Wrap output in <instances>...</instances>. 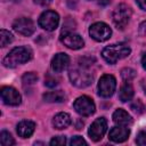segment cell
I'll return each mask as SVG.
<instances>
[{"label": "cell", "instance_id": "obj_1", "mask_svg": "<svg viewBox=\"0 0 146 146\" xmlns=\"http://www.w3.org/2000/svg\"><path fill=\"white\" fill-rule=\"evenodd\" d=\"M92 62H95L91 57H83L80 58L75 66H73L68 76L73 86L78 88H87L94 81V72L91 70Z\"/></svg>", "mask_w": 146, "mask_h": 146}, {"label": "cell", "instance_id": "obj_2", "mask_svg": "<svg viewBox=\"0 0 146 146\" xmlns=\"http://www.w3.org/2000/svg\"><path fill=\"white\" fill-rule=\"evenodd\" d=\"M32 55H33V52L30 48L23 47V46L16 47L7 54V56L3 58L2 63H3V66H6L8 68H14V67H17L18 65L25 64L29 60H31Z\"/></svg>", "mask_w": 146, "mask_h": 146}, {"label": "cell", "instance_id": "obj_3", "mask_svg": "<svg viewBox=\"0 0 146 146\" xmlns=\"http://www.w3.org/2000/svg\"><path fill=\"white\" fill-rule=\"evenodd\" d=\"M130 52H131V49L128 44L114 43L105 47L102 51V56L108 64H115L117 60L128 57Z\"/></svg>", "mask_w": 146, "mask_h": 146}, {"label": "cell", "instance_id": "obj_4", "mask_svg": "<svg viewBox=\"0 0 146 146\" xmlns=\"http://www.w3.org/2000/svg\"><path fill=\"white\" fill-rule=\"evenodd\" d=\"M131 15H132L131 8L128 5H125V3L117 5L112 13V19H113L114 25L119 30H124L125 26L128 25V23L130 22Z\"/></svg>", "mask_w": 146, "mask_h": 146}, {"label": "cell", "instance_id": "obj_5", "mask_svg": "<svg viewBox=\"0 0 146 146\" xmlns=\"http://www.w3.org/2000/svg\"><path fill=\"white\" fill-rule=\"evenodd\" d=\"M73 108L81 116H90L96 112V105L94 100L86 95L80 96L74 100Z\"/></svg>", "mask_w": 146, "mask_h": 146}, {"label": "cell", "instance_id": "obj_6", "mask_svg": "<svg viewBox=\"0 0 146 146\" xmlns=\"http://www.w3.org/2000/svg\"><path fill=\"white\" fill-rule=\"evenodd\" d=\"M98 95L104 98L111 97L116 89V79L112 74H104L98 81Z\"/></svg>", "mask_w": 146, "mask_h": 146}, {"label": "cell", "instance_id": "obj_7", "mask_svg": "<svg viewBox=\"0 0 146 146\" xmlns=\"http://www.w3.org/2000/svg\"><path fill=\"white\" fill-rule=\"evenodd\" d=\"M89 34L90 36L98 42H104L108 40L112 35L111 27L104 23V22H96L89 27Z\"/></svg>", "mask_w": 146, "mask_h": 146}, {"label": "cell", "instance_id": "obj_8", "mask_svg": "<svg viewBox=\"0 0 146 146\" xmlns=\"http://www.w3.org/2000/svg\"><path fill=\"white\" fill-rule=\"evenodd\" d=\"M38 24L43 30L52 32L57 29L59 24V15L54 10H46L40 15L38 19Z\"/></svg>", "mask_w": 146, "mask_h": 146}, {"label": "cell", "instance_id": "obj_9", "mask_svg": "<svg viewBox=\"0 0 146 146\" xmlns=\"http://www.w3.org/2000/svg\"><path fill=\"white\" fill-rule=\"evenodd\" d=\"M13 29L21 35L30 36V35H32L34 33L35 25H34V22L31 18H29V17H19V18L14 21Z\"/></svg>", "mask_w": 146, "mask_h": 146}, {"label": "cell", "instance_id": "obj_10", "mask_svg": "<svg viewBox=\"0 0 146 146\" xmlns=\"http://www.w3.org/2000/svg\"><path fill=\"white\" fill-rule=\"evenodd\" d=\"M106 131H107L106 119L105 117H98L91 123V125L88 130V135L92 141H99L104 137Z\"/></svg>", "mask_w": 146, "mask_h": 146}, {"label": "cell", "instance_id": "obj_11", "mask_svg": "<svg viewBox=\"0 0 146 146\" xmlns=\"http://www.w3.org/2000/svg\"><path fill=\"white\" fill-rule=\"evenodd\" d=\"M1 100L3 104L9 106H18L22 103V96L21 94L13 87H2L1 91Z\"/></svg>", "mask_w": 146, "mask_h": 146}, {"label": "cell", "instance_id": "obj_12", "mask_svg": "<svg viewBox=\"0 0 146 146\" xmlns=\"http://www.w3.org/2000/svg\"><path fill=\"white\" fill-rule=\"evenodd\" d=\"M60 41L64 43V46H66L67 48H70L72 50L81 49L84 46V40L82 39V36L74 32L63 33L60 35Z\"/></svg>", "mask_w": 146, "mask_h": 146}, {"label": "cell", "instance_id": "obj_13", "mask_svg": "<svg viewBox=\"0 0 146 146\" xmlns=\"http://www.w3.org/2000/svg\"><path fill=\"white\" fill-rule=\"evenodd\" d=\"M130 129L128 125H115L111 128L108 132V138L113 143H123L129 138Z\"/></svg>", "mask_w": 146, "mask_h": 146}, {"label": "cell", "instance_id": "obj_14", "mask_svg": "<svg viewBox=\"0 0 146 146\" xmlns=\"http://www.w3.org/2000/svg\"><path fill=\"white\" fill-rule=\"evenodd\" d=\"M70 64V57L65 52L56 54L51 59V70L55 73H62L64 70L67 68Z\"/></svg>", "mask_w": 146, "mask_h": 146}, {"label": "cell", "instance_id": "obj_15", "mask_svg": "<svg viewBox=\"0 0 146 146\" xmlns=\"http://www.w3.org/2000/svg\"><path fill=\"white\" fill-rule=\"evenodd\" d=\"M35 130V123L30 120H23L17 124V135L22 138H29Z\"/></svg>", "mask_w": 146, "mask_h": 146}, {"label": "cell", "instance_id": "obj_16", "mask_svg": "<svg viewBox=\"0 0 146 146\" xmlns=\"http://www.w3.org/2000/svg\"><path fill=\"white\" fill-rule=\"evenodd\" d=\"M71 116L70 114L65 113V112H60V113H57L54 119H52V125L55 129L57 130H63V129H66L70 124H71Z\"/></svg>", "mask_w": 146, "mask_h": 146}, {"label": "cell", "instance_id": "obj_17", "mask_svg": "<svg viewBox=\"0 0 146 146\" xmlns=\"http://www.w3.org/2000/svg\"><path fill=\"white\" fill-rule=\"evenodd\" d=\"M112 119H113L114 123H116L117 125H128L132 122L131 115L127 111H124L123 108H117L113 113Z\"/></svg>", "mask_w": 146, "mask_h": 146}, {"label": "cell", "instance_id": "obj_18", "mask_svg": "<svg viewBox=\"0 0 146 146\" xmlns=\"http://www.w3.org/2000/svg\"><path fill=\"white\" fill-rule=\"evenodd\" d=\"M133 94H135L133 87L131 86L130 82H127V81H125V82L121 86V88H120L119 98H120V100H121L122 103H127V102H129V100L132 99Z\"/></svg>", "mask_w": 146, "mask_h": 146}, {"label": "cell", "instance_id": "obj_19", "mask_svg": "<svg viewBox=\"0 0 146 146\" xmlns=\"http://www.w3.org/2000/svg\"><path fill=\"white\" fill-rule=\"evenodd\" d=\"M36 81H38V74L34 72H26L22 76V84H23V88L26 90V92L33 88Z\"/></svg>", "mask_w": 146, "mask_h": 146}, {"label": "cell", "instance_id": "obj_20", "mask_svg": "<svg viewBox=\"0 0 146 146\" xmlns=\"http://www.w3.org/2000/svg\"><path fill=\"white\" fill-rule=\"evenodd\" d=\"M43 99L48 103H63L65 102V94L62 90H56V91H49L43 94Z\"/></svg>", "mask_w": 146, "mask_h": 146}, {"label": "cell", "instance_id": "obj_21", "mask_svg": "<svg viewBox=\"0 0 146 146\" xmlns=\"http://www.w3.org/2000/svg\"><path fill=\"white\" fill-rule=\"evenodd\" d=\"M13 40H14V36L9 31L3 30V29L0 31V46L1 47H6L7 44L11 43Z\"/></svg>", "mask_w": 146, "mask_h": 146}, {"label": "cell", "instance_id": "obj_22", "mask_svg": "<svg viewBox=\"0 0 146 146\" xmlns=\"http://www.w3.org/2000/svg\"><path fill=\"white\" fill-rule=\"evenodd\" d=\"M0 144L2 146H13V145H15V140L8 131L3 130L0 133Z\"/></svg>", "mask_w": 146, "mask_h": 146}, {"label": "cell", "instance_id": "obj_23", "mask_svg": "<svg viewBox=\"0 0 146 146\" xmlns=\"http://www.w3.org/2000/svg\"><path fill=\"white\" fill-rule=\"evenodd\" d=\"M121 76H122V79H123L124 81L130 82L132 79H135V76H136V71L132 70V68H130V67H124V68H122V71H121Z\"/></svg>", "mask_w": 146, "mask_h": 146}, {"label": "cell", "instance_id": "obj_24", "mask_svg": "<svg viewBox=\"0 0 146 146\" xmlns=\"http://www.w3.org/2000/svg\"><path fill=\"white\" fill-rule=\"evenodd\" d=\"M131 110H133V112L140 114V113H143V112L145 111V106H144V104H143L139 99H137L136 102H133V103L131 104Z\"/></svg>", "mask_w": 146, "mask_h": 146}, {"label": "cell", "instance_id": "obj_25", "mask_svg": "<svg viewBox=\"0 0 146 146\" xmlns=\"http://www.w3.org/2000/svg\"><path fill=\"white\" fill-rule=\"evenodd\" d=\"M51 146H57V145H59V146H62V145H65L66 144V137L65 136H56V137H54L51 140H50V143H49Z\"/></svg>", "mask_w": 146, "mask_h": 146}, {"label": "cell", "instance_id": "obj_26", "mask_svg": "<svg viewBox=\"0 0 146 146\" xmlns=\"http://www.w3.org/2000/svg\"><path fill=\"white\" fill-rule=\"evenodd\" d=\"M70 145H72V146L87 145V141H86L81 136H74V137H72V139H71V141H70Z\"/></svg>", "mask_w": 146, "mask_h": 146}, {"label": "cell", "instance_id": "obj_27", "mask_svg": "<svg viewBox=\"0 0 146 146\" xmlns=\"http://www.w3.org/2000/svg\"><path fill=\"white\" fill-rule=\"evenodd\" d=\"M57 79H55L54 76H51L50 74H47L46 79H44V84L48 87V88H54L57 86Z\"/></svg>", "mask_w": 146, "mask_h": 146}, {"label": "cell", "instance_id": "obj_28", "mask_svg": "<svg viewBox=\"0 0 146 146\" xmlns=\"http://www.w3.org/2000/svg\"><path fill=\"white\" fill-rule=\"evenodd\" d=\"M137 145L139 146H146V131H140L137 135V139H136Z\"/></svg>", "mask_w": 146, "mask_h": 146}, {"label": "cell", "instance_id": "obj_29", "mask_svg": "<svg viewBox=\"0 0 146 146\" xmlns=\"http://www.w3.org/2000/svg\"><path fill=\"white\" fill-rule=\"evenodd\" d=\"M36 5H39V6H42V7H47V6H49L50 3H51V1L52 0H33Z\"/></svg>", "mask_w": 146, "mask_h": 146}, {"label": "cell", "instance_id": "obj_30", "mask_svg": "<svg viewBox=\"0 0 146 146\" xmlns=\"http://www.w3.org/2000/svg\"><path fill=\"white\" fill-rule=\"evenodd\" d=\"M139 33L144 36H146V21H144L143 23H140L139 25Z\"/></svg>", "mask_w": 146, "mask_h": 146}, {"label": "cell", "instance_id": "obj_31", "mask_svg": "<svg viewBox=\"0 0 146 146\" xmlns=\"http://www.w3.org/2000/svg\"><path fill=\"white\" fill-rule=\"evenodd\" d=\"M136 2H137V5L139 6L140 9L146 10V0H136Z\"/></svg>", "mask_w": 146, "mask_h": 146}, {"label": "cell", "instance_id": "obj_32", "mask_svg": "<svg viewBox=\"0 0 146 146\" xmlns=\"http://www.w3.org/2000/svg\"><path fill=\"white\" fill-rule=\"evenodd\" d=\"M111 2V0H99L98 1V5H100V6H106V5H108Z\"/></svg>", "mask_w": 146, "mask_h": 146}, {"label": "cell", "instance_id": "obj_33", "mask_svg": "<svg viewBox=\"0 0 146 146\" xmlns=\"http://www.w3.org/2000/svg\"><path fill=\"white\" fill-rule=\"evenodd\" d=\"M141 65H143V67H144V70L146 71V54L141 57Z\"/></svg>", "mask_w": 146, "mask_h": 146}, {"label": "cell", "instance_id": "obj_34", "mask_svg": "<svg viewBox=\"0 0 146 146\" xmlns=\"http://www.w3.org/2000/svg\"><path fill=\"white\" fill-rule=\"evenodd\" d=\"M144 91H145V94H146V86L144 87Z\"/></svg>", "mask_w": 146, "mask_h": 146}, {"label": "cell", "instance_id": "obj_35", "mask_svg": "<svg viewBox=\"0 0 146 146\" xmlns=\"http://www.w3.org/2000/svg\"><path fill=\"white\" fill-rule=\"evenodd\" d=\"M88 1H91V0H88Z\"/></svg>", "mask_w": 146, "mask_h": 146}]
</instances>
